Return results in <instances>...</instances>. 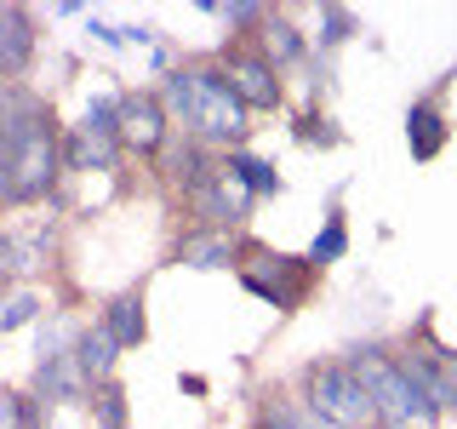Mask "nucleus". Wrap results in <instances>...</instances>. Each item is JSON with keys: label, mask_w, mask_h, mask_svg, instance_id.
<instances>
[{"label": "nucleus", "mask_w": 457, "mask_h": 429, "mask_svg": "<svg viewBox=\"0 0 457 429\" xmlns=\"http://www.w3.org/2000/svg\"><path fill=\"white\" fill-rule=\"evenodd\" d=\"M86 418H92V429H132V407H126V383L109 378L97 383L92 400H86Z\"/></svg>", "instance_id": "nucleus-18"}, {"label": "nucleus", "mask_w": 457, "mask_h": 429, "mask_svg": "<svg viewBox=\"0 0 457 429\" xmlns=\"http://www.w3.org/2000/svg\"><path fill=\"white\" fill-rule=\"evenodd\" d=\"M40 315H52L46 292H35V286H23V292H6V298H0V338L18 332V326H29V321H40Z\"/></svg>", "instance_id": "nucleus-20"}, {"label": "nucleus", "mask_w": 457, "mask_h": 429, "mask_svg": "<svg viewBox=\"0 0 457 429\" xmlns=\"http://www.w3.org/2000/svg\"><path fill=\"white\" fill-rule=\"evenodd\" d=\"M235 252H240L235 235L195 229V223H183V235L171 240V264H183V269H235Z\"/></svg>", "instance_id": "nucleus-13"}, {"label": "nucleus", "mask_w": 457, "mask_h": 429, "mask_svg": "<svg viewBox=\"0 0 457 429\" xmlns=\"http://www.w3.org/2000/svg\"><path fill=\"white\" fill-rule=\"evenodd\" d=\"M178 383H183V395H206V390H212V383H206V378H200V372H183V378H178Z\"/></svg>", "instance_id": "nucleus-25"}, {"label": "nucleus", "mask_w": 457, "mask_h": 429, "mask_svg": "<svg viewBox=\"0 0 457 429\" xmlns=\"http://www.w3.org/2000/svg\"><path fill=\"white\" fill-rule=\"evenodd\" d=\"M0 429H46V407L29 390H0Z\"/></svg>", "instance_id": "nucleus-22"}, {"label": "nucleus", "mask_w": 457, "mask_h": 429, "mask_svg": "<svg viewBox=\"0 0 457 429\" xmlns=\"http://www.w3.org/2000/svg\"><path fill=\"white\" fill-rule=\"evenodd\" d=\"M343 366H349L371 395V412H378L371 429H446V412L400 372L395 343H378V338L349 343V349H343Z\"/></svg>", "instance_id": "nucleus-3"}, {"label": "nucleus", "mask_w": 457, "mask_h": 429, "mask_svg": "<svg viewBox=\"0 0 457 429\" xmlns=\"http://www.w3.org/2000/svg\"><path fill=\"white\" fill-rule=\"evenodd\" d=\"M120 97L104 92L92 97L80 114V126H63V172H75V178H86V172H114V161H120Z\"/></svg>", "instance_id": "nucleus-6"}, {"label": "nucleus", "mask_w": 457, "mask_h": 429, "mask_svg": "<svg viewBox=\"0 0 457 429\" xmlns=\"http://www.w3.org/2000/svg\"><path fill=\"white\" fill-rule=\"evenodd\" d=\"M223 166L235 172L246 189L263 200V195H280V172H275V161H263V155H252V149H228L223 155Z\"/></svg>", "instance_id": "nucleus-19"}, {"label": "nucleus", "mask_w": 457, "mask_h": 429, "mask_svg": "<svg viewBox=\"0 0 457 429\" xmlns=\"http://www.w3.org/2000/svg\"><path fill=\"white\" fill-rule=\"evenodd\" d=\"M75 366L86 372V383H109L114 378V366H120V349H114V338L104 332V326H80V338H75Z\"/></svg>", "instance_id": "nucleus-17"}, {"label": "nucleus", "mask_w": 457, "mask_h": 429, "mask_svg": "<svg viewBox=\"0 0 457 429\" xmlns=\"http://www.w3.org/2000/svg\"><path fill=\"white\" fill-rule=\"evenodd\" d=\"M297 395H303L320 418H332L337 429H371V424H378L366 383L343 366V355H320V361H309L303 372H297Z\"/></svg>", "instance_id": "nucleus-5"}, {"label": "nucleus", "mask_w": 457, "mask_h": 429, "mask_svg": "<svg viewBox=\"0 0 457 429\" xmlns=\"http://www.w3.org/2000/svg\"><path fill=\"white\" fill-rule=\"evenodd\" d=\"M343 252H349V223H343V212L332 206L326 212V223H320V235H314V247L303 252L314 269H326V264H343Z\"/></svg>", "instance_id": "nucleus-21"}, {"label": "nucleus", "mask_w": 457, "mask_h": 429, "mask_svg": "<svg viewBox=\"0 0 457 429\" xmlns=\"http://www.w3.org/2000/svg\"><path fill=\"white\" fill-rule=\"evenodd\" d=\"M166 143H171V121H166L161 97H154V86H132V92H120V149L154 161Z\"/></svg>", "instance_id": "nucleus-9"}, {"label": "nucleus", "mask_w": 457, "mask_h": 429, "mask_svg": "<svg viewBox=\"0 0 457 429\" xmlns=\"http://www.w3.org/2000/svg\"><path fill=\"white\" fill-rule=\"evenodd\" d=\"M252 46H257V52H263L269 63H275L280 75H286V69H297V63H303V57H309V46H314V40H309L303 29L292 23V12H275V6H269V18L257 23Z\"/></svg>", "instance_id": "nucleus-14"}, {"label": "nucleus", "mask_w": 457, "mask_h": 429, "mask_svg": "<svg viewBox=\"0 0 457 429\" xmlns=\"http://www.w3.org/2000/svg\"><path fill=\"white\" fill-rule=\"evenodd\" d=\"M154 97H161L171 132L206 143V149H218V155L246 149V138H252V109L235 97V86H228V75H223L218 57L166 69V80L154 86Z\"/></svg>", "instance_id": "nucleus-2"}, {"label": "nucleus", "mask_w": 457, "mask_h": 429, "mask_svg": "<svg viewBox=\"0 0 457 429\" xmlns=\"http://www.w3.org/2000/svg\"><path fill=\"white\" fill-rule=\"evenodd\" d=\"M40 52V23L29 6H0V86L23 80Z\"/></svg>", "instance_id": "nucleus-11"}, {"label": "nucleus", "mask_w": 457, "mask_h": 429, "mask_svg": "<svg viewBox=\"0 0 457 429\" xmlns=\"http://www.w3.org/2000/svg\"><path fill=\"white\" fill-rule=\"evenodd\" d=\"M235 275H240V286H246L252 298H263L269 309L292 315V309H303V298L314 292L320 269H314L309 257H292V252L263 247V240H240V252H235Z\"/></svg>", "instance_id": "nucleus-4"}, {"label": "nucleus", "mask_w": 457, "mask_h": 429, "mask_svg": "<svg viewBox=\"0 0 457 429\" xmlns=\"http://www.w3.org/2000/svg\"><path fill=\"white\" fill-rule=\"evenodd\" d=\"M218 63H223V75L228 86H235V97L246 104L252 114H275L286 104V80H280V69L269 63L263 52L252 46V40H228V46L218 52Z\"/></svg>", "instance_id": "nucleus-7"}, {"label": "nucleus", "mask_w": 457, "mask_h": 429, "mask_svg": "<svg viewBox=\"0 0 457 429\" xmlns=\"http://www.w3.org/2000/svg\"><path fill=\"white\" fill-rule=\"evenodd\" d=\"M452 143V114L440 97H418V104L406 109V149L411 161H440Z\"/></svg>", "instance_id": "nucleus-12"}, {"label": "nucleus", "mask_w": 457, "mask_h": 429, "mask_svg": "<svg viewBox=\"0 0 457 429\" xmlns=\"http://www.w3.org/2000/svg\"><path fill=\"white\" fill-rule=\"evenodd\" d=\"M452 418H457V355H452Z\"/></svg>", "instance_id": "nucleus-26"}, {"label": "nucleus", "mask_w": 457, "mask_h": 429, "mask_svg": "<svg viewBox=\"0 0 457 429\" xmlns=\"http://www.w3.org/2000/svg\"><path fill=\"white\" fill-rule=\"evenodd\" d=\"M361 35V18H354L349 6H320V52H337V46H349V40Z\"/></svg>", "instance_id": "nucleus-23"}, {"label": "nucleus", "mask_w": 457, "mask_h": 429, "mask_svg": "<svg viewBox=\"0 0 457 429\" xmlns=\"http://www.w3.org/2000/svg\"><path fill=\"white\" fill-rule=\"evenodd\" d=\"M97 326L114 338V349H137L143 338H149V315H143V286H126V292H114L104 315H97Z\"/></svg>", "instance_id": "nucleus-15"}, {"label": "nucleus", "mask_w": 457, "mask_h": 429, "mask_svg": "<svg viewBox=\"0 0 457 429\" xmlns=\"http://www.w3.org/2000/svg\"><path fill=\"white\" fill-rule=\"evenodd\" d=\"M0 298H6V275H0Z\"/></svg>", "instance_id": "nucleus-27"}, {"label": "nucleus", "mask_w": 457, "mask_h": 429, "mask_svg": "<svg viewBox=\"0 0 457 429\" xmlns=\"http://www.w3.org/2000/svg\"><path fill=\"white\" fill-rule=\"evenodd\" d=\"M154 166H161L166 189L183 200V195H195L200 183L212 178V172H223V155L206 149V143H195V138H183V132H171V143L154 155Z\"/></svg>", "instance_id": "nucleus-10"}, {"label": "nucleus", "mask_w": 457, "mask_h": 429, "mask_svg": "<svg viewBox=\"0 0 457 429\" xmlns=\"http://www.w3.org/2000/svg\"><path fill=\"white\" fill-rule=\"evenodd\" d=\"M183 212H189L195 229H223V235H235V229L257 212V195L223 166V172H212L195 195H183Z\"/></svg>", "instance_id": "nucleus-8"}, {"label": "nucleus", "mask_w": 457, "mask_h": 429, "mask_svg": "<svg viewBox=\"0 0 457 429\" xmlns=\"http://www.w3.org/2000/svg\"><path fill=\"white\" fill-rule=\"evenodd\" d=\"M63 183V126L29 86H0V206H40Z\"/></svg>", "instance_id": "nucleus-1"}, {"label": "nucleus", "mask_w": 457, "mask_h": 429, "mask_svg": "<svg viewBox=\"0 0 457 429\" xmlns=\"http://www.w3.org/2000/svg\"><path fill=\"white\" fill-rule=\"evenodd\" d=\"M257 429H337L332 418L309 407L303 395H286V390H269L263 407H257Z\"/></svg>", "instance_id": "nucleus-16"}, {"label": "nucleus", "mask_w": 457, "mask_h": 429, "mask_svg": "<svg viewBox=\"0 0 457 429\" xmlns=\"http://www.w3.org/2000/svg\"><path fill=\"white\" fill-rule=\"evenodd\" d=\"M297 138H303V143H326V149L337 143L332 121H326V114H314V109H303V114H297Z\"/></svg>", "instance_id": "nucleus-24"}]
</instances>
